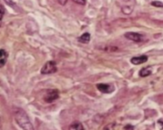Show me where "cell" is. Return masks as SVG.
<instances>
[{
  "label": "cell",
  "mask_w": 163,
  "mask_h": 130,
  "mask_svg": "<svg viewBox=\"0 0 163 130\" xmlns=\"http://www.w3.org/2000/svg\"><path fill=\"white\" fill-rule=\"evenodd\" d=\"M152 74V68L148 66V67H144L141 69L139 71V75L141 77H146L148 76L150 74Z\"/></svg>",
  "instance_id": "cell-8"
},
{
  "label": "cell",
  "mask_w": 163,
  "mask_h": 130,
  "mask_svg": "<svg viewBox=\"0 0 163 130\" xmlns=\"http://www.w3.org/2000/svg\"><path fill=\"white\" fill-rule=\"evenodd\" d=\"M69 129L82 130V129H84V128H83V124L81 123H79V122H74V123H73L71 125H70Z\"/></svg>",
  "instance_id": "cell-10"
},
{
  "label": "cell",
  "mask_w": 163,
  "mask_h": 130,
  "mask_svg": "<svg viewBox=\"0 0 163 130\" xmlns=\"http://www.w3.org/2000/svg\"><path fill=\"white\" fill-rule=\"evenodd\" d=\"M125 37L127 38H128V39H130V40L134 41V42H141L144 39V37L141 34L134 33V32L127 33V34H125Z\"/></svg>",
  "instance_id": "cell-5"
},
{
  "label": "cell",
  "mask_w": 163,
  "mask_h": 130,
  "mask_svg": "<svg viewBox=\"0 0 163 130\" xmlns=\"http://www.w3.org/2000/svg\"><path fill=\"white\" fill-rule=\"evenodd\" d=\"M73 2L79 5H85L86 4V0H72Z\"/></svg>",
  "instance_id": "cell-13"
},
{
  "label": "cell",
  "mask_w": 163,
  "mask_h": 130,
  "mask_svg": "<svg viewBox=\"0 0 163 130\" xmlns=\"http://www.w3.org/2000/svg\"><path fill=\"white\" fill-rule=\"evenodd\" d=\"M14 116H15L16 123L19 124L20 128L27 130L34 129L31 122L29 121V116L27 115V114L24 110H20V109H16L14 111Z\"/></svg>",
  "instance_id": "cell-1"
},
{
  "label": "cell",
  "mask_w": 163,
  "mask_h": 130,
  "mask_svg": "<svg viewBox=\"0 0 163 130\" xmlns=\"http://www.w3.org/2000/svg\"><path fill=\"white\" fill-rule=\"evenodd\" d=\"M3 15H4V8L2 7V5L0 4V25H1V23H2Z\"/></svg>",
  "instance_id": "cell-12"
},
{
  "label": "cell",
  "mask_w": 163,
  "mask_h": 130,
  "mask_svg": "<svg viewBox=\"0 0 163 130\" xmlns=\"http://www.w3.org/2000/svg\"><path fill=\"white\" fill-rule=\"evenodd\" d=\"M57 70V67H56V62L53 61H47L46 64L43 66V68L41 69V73L43 74H53Z\"/></svg>",
  "instance_id": "cell-2"
},
{
  "label": "cell",
  "mask_w": 163,
  "mask_h": 130,
  "mask_svg": "<svg viewBox=\"0 0 163 130\" xmlns=\"http://www.w3.org/2000/svg\"><path fill=\"white\" fill-rule=\"evenodd\" d=\"M58 2H60L61 5H65V3H66V2H67V0H58Z\"/></svg>",
  "instance_id": "cell-14"
},
{
  "label": "cell",
  "mask_w": 163,
  "mask_h": 130,
  "mask_svg": "<svg viewBox=\"0 0 163 130\" xmlns=\"http://www.w3.org/2000/svg\"><path fill=\"white\" fill-rule=\"evenodd\" d=\"M148 61V56L145 55H142L140 56H135V57H132L131 60V62L134 65H140V64H143V63L146 62Z\"/></svg>",
  "instance_id": "cell-6"
},
{
  "label": "cell",
  "mask_w": 163,
  "mask_h": 130,
  "mask_svg": "<svg viewBox=\"0 0 163 130\" xmlns=\"http://www.w3.org/2000/svg\"><path fill=\"white\" fill-rule=\"evenodd\" d=\"M151 5L156 7H163V2H160V1H153L151 2Z\"/></svg>",
  "instance_id": "cell-11"
},
{
  "label": "cell",
  "mask_w": 163,
  "mask_h": 130,
  "mask_svg": "<svg viewBox=\"0 0 163 130\" xmlns=\"http://www.w3.org/2000/svg\"><path fill=\"white\" fill-rule=\"evenodd\" d=\"M78 39H79V41L82 42V43H88L90 42V39H91V35H90V34H88V33H85V34H83L82 36H80Z\"/></svg>",
  "instance_id": "cell-9"
},
{
  "label": "cell",
  "mask_w": 163,
  "mask_h": 130,
  "mask_svg": "<svg viewBox=\"0 0 163 130\" xmlns=\"http://www.w3.org/2000/svg\"><path fill=\"white\" fill-rule=\"evenodd\" d=\"M96 87L100 92H103V93H111L115 89L114 85H111L109 83H98Z\"/></svg>",
  "instance_id": "cell-4"
},
{
  "label": "cell",
  "mask_w": 163,
  "mask_h": 130,
  "mask_svg": "<svg viewBox=\"0 0 163 130\" xmlns=\"http://www.w3.org/2000/svg\"><path fill=\"white\" fill-rule=\"evenodd\" d=\"M8 53L4 49H0V68L4 66L5 64L7 63Z\"/></svg>",
  "instance_id": "cell-7"
},
{
  "label": "cell",
  "mask_w": 163,
  "mask_h": 130,
  "mask_svg": "<svg viewBox=\"0 0 163 130\" xmlns=\"http://www.w3.org/2000/svg\"><path fill=\"white\" fill-rule=\"evenodd\" d=\"M44 101L46 102H52L59 98V91L56 89L47 90L44 95Z\"/></svg>",
  "instance_id": "cell-3"
}]
</instances>
